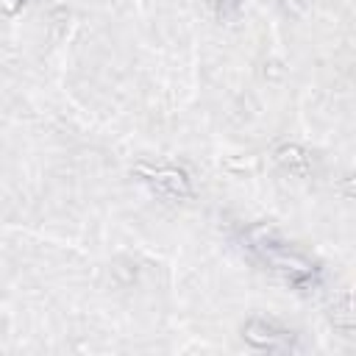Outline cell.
I'll list each match as a JSON object with an SVG mask.
<instances>
[{
	"label": "cell",
	"mask_w": 356,
	"mask_h": 356,
	"mask_svg": "<svg viewBox=\"0 0 356 356\" xmlns=\"http://www.w3.org/2000/svg\"><path fill=\"white\" fill-rule=\"evenodd\" d=\"M242 337L259 350H289L292 348V334L278 331V328H273L261 320H250L242 328Z\"/></svg>",
	"instance_id": "obj_1"
},
{
	"label": "cell",
	"mask_w": 356,
	"mask_h": 356,
	"mask_svg": "<svg viewBox=\"0 0 356 356\" xmlns=\"http://www.w3.org/2000/svg\"><path fill=\"white\" fill-rule=\"evenodd\" d=\"M211 3H214V8H217L220 17H225V14H231V11L239 8V0H211Z\"/></svg>",
	"instance_id": "obj_4"
},
{
	"label": "cell",
	"mask_w": 356,
	"mask_h": 356,
	"mask_svg": "<svg viewBox=\"0 0 356 356\" xmlns=\"http://www.w3.org/2000/svg\"><path fill=\"white\" fill-rule=\"evenodd\" d=\"M19 6H22V0H0V8H3L6 14H14Z\"/></svg>",
	"instance_id": "obj_5"
},
{
	"label": "cell",
	"mask_w": 356,
	"mask_h": 356,
	"mask_svg": "<svg viewBox=\"0 0 356 356\" xmlns=\"http://www.w3.org/2000/svg\"><path fill=\"white\" fill-rule=\"evenodd\" d=\"M139 172L147 175V181L156 184L161 192H170V195H178V197H184V195L192 192V189H189V178H186L181 170H175V167H161V170L139 167Z\"/></svg>",
	"instance_id": "obj_2"
},
{
	"label": "cell",
	"mask_w": 356,
	"mask_h": 356,
	"mask_svg": "<svg viewBox=\"0 0 356 356\" xmlns=\"http://www.w3.org/2000/svg\"><path fill=\"white\" fill-rule=\"evenodd\" d=\"M275 159H278L284 167H289L292 172H306V167H309V156H306V150H300L298 145H284V147L275 153Z\"/></svg>",
	"instance_id": "obj_3"
}]
</instances>
